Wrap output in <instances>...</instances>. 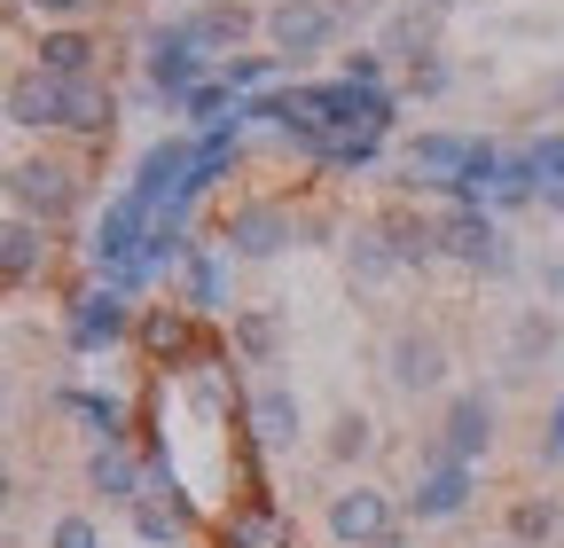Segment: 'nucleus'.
Segmentation results:
<instances>
[{"label":"nucleus","mask_w":564,"mask_h":548,"mask_svg":"<svg viewBox=\"0 0 564 548\" xmlns=\"http://www.w3.org/2000/svg\"><path fill=\"white\" fill-rule=\"evenodd\" d=\"M212 72H220V55H204L181 17H165V24L141 32V87H150L165 110H181L196 87H212Z\"/></svg>","instance_id":"f257e3e1"},{"label":"nucleus","mask_w":564,"mask_h":548,"mask_svg":"<svg viewBox=\"0 0 564 548\" xmlns=\"http://www.w3.org/2000/svg\"><path fill=\"white\" fill-rule=\"evenodd\" d=\"M0 196H9V212H24V220H40V228H63V220L87 204V180H79V165H70V157L24 150V157L9 165V180H0Z\"/></svg>","instance_id":"f03ea898"},{"label":"nucleus","mask_w":564,"mask_h":548,"mask_svg":"<svg viewBox=\"0 0 564 548\" xmlns=\"http://www.w3.org/2000/svg\"><path fill=\"white\" fill-rule=\"evenodd\" d=\"M150 204H141L133 188H118L110 204H102V220L87 228V274H95V283H118V291H133V266H141V243H150Z\"/></svg>","instance_id":"7ed1b4c3"},{"label":"nucleus","mask_w":564,"mask_h":548,"mask_svg":"<svg viewBox=\"0 0 564 548\" xmlns=\"http://www.w3.org/2000/svg\"><path fill=\"white\" fill-rule=\"evenodd\" d=\"M470 157H478V133H447V125L408 133V142H400V165H392V188H400V196H440V204H447V196L463 188Z\"/></svg>","instance_id":"20e7f679"},{"label":"nucleus","mask_w":564,"mask_h":548,"mask_svg":"<svg viewBox=\"0 0 564 548\" xmlns=\"http://www.w3.org/2000/svg\"><path fill=\"white\" fill-rule=\"evenodd\" d=\"M432 220H440V259H447V266L478 274V283L518 274V243H510V228L494 220V212H455V204H440Z\"/></svg>","instance_id":"39448f33"},{"label":"nucleus","mask_w":564,"mask_h":548,"mask_svg":"<svg viewBox=\"0 0 564 548\" xmlns=\"http://www.w3.org/2000/svg\"><path fill=\"white\" fill-rule=\"evenodd\" d=\"M259 40H267V55L282 63V72H299V63H314V55H329L345 40V24H337L329 0H267Z\"/></svg>","instance_id":"423d86ee"},{"label":"nucleus","mask_w":564,"mask_h":548,"mask_svg":"<svg viewBox=\"0 0 564 548\" xmlns=\"http://www.w3.org/2000/svg\"><path fill=\"white\" fill-rule=\"evenodd\" d=\"M299 235H306V220L282 196H243V204H228V220H220V251L236 266H267V259L291 251Z\"/></svg>","instance_id":"0eeeda50"},{"label":"nucleus","mask_w":564,"mask_h":548,"mask_svg":"<svg viewBox=\"0 0 564 548\" xmlns=\"http://www.w3.org/2000/svg\"><path fill=\"white\" fill-rule=\"evenodd\" d=\"M322 533H329V548H384V540H400V502L384 486H369V478H352V486L329 494Z\"/></svg>","instance_id":"6e6552de"},{"label":"nucleus","mask_w":564,"mask_h":548,"mask_svg":"<svg viewBox=\"0 0 564 548\" xmlns=\"http://www.w3.org/2000/svg\"><path fill=\"white\" fill-rule=\"evenodd\" d=\"M478 502V470L470 462H455V454H440V439L423 447V462H415V486H408V517L415 525H455L463 509Z\"/></svg>","instance_id":"1a4fd4ad"},{"label":"nucleus","mask_w":564,"mask_h":548,"mask_svg":"<svg viewBox=\"0 0 564 548\" xmlns=\"http://www.w3.org/2000/svg\"><path fill=\"white\" fill-rule=\"evenodd\" d=\"M133 321H141V306H133V291H118V283H87L79 298L63 306V337H70V353L126 346V337H133Z\"/></svg>","instance_id":"9d476101"},{"label":"nucleus","mask_w":564,"mask_h":548,"mask_svg":"<svg viewBox=\"0 0 564 548\" xmlns=\"http://www.w3.org/2000/svg\"><path fill=\"white\" fill-rule=\"evenodd\" d=\"M494 439H502V399H494V392H455L447 399V416H440V454H455V462H486L494 454Z\"/></svg>","instance_id":"9b49d317"},{"label":"nucleus","mask_w":564,"mask_h":548,"mask_svg":"<svg viewBox=\"0 0 564 548\" xmlns=\"http://www.w3.org/2000/svg\"><path fill=\"white\" fill-rule=\"evenodd\" d=\"M243 431H251L259 454H291V447L306 439V407H299V392L282 384V376H267V384L243 399Z\"/></svg>","instance_id":"f8f14e48"},{"label":"nucleus","mask_w":564,"mask_h":548,"mask_svg":"<svg viewBox=\"0 0 564 548\" xmlns=\"http://www.w3.org/2000/svg\"><path fill=\"white\" fill-rule=\"evenodd\" d=\"M384 376H392V392H408V399L440 392V384H447V337H440V329H392Z\"/></svg>","instance_id":"ddd939ff"},{"label":"nucleus","mask_w":564,"mask_h":548,"mask_svg":"<svg viewBox=\"0 0 564 548\" xmlns=\"http://www.w3.org/2000/svg\"><path fill=\"white\" fill-rule=\"evenodd\" d=\"M188 157H196V133H165V142H150V150H141V165H133V196L141 204H150V220L165 212V204L188 188Z\"/></svg>","instance_id":"4468645a"},{"label":"nucleus","mask_w":564,"mask_h":548,"mask_svg":"<svg viewBox=\"0 0 564 548\" xmlns=\"http://www.w3.org/2000/svg\"><path fill=\"white\" fill-rule=\"evenodd\" d=\"M0 125H17V133H63V79H47L40 63L9 72V95H0Z\"/></svg>","instance_id":"2eb2a0df"},{"label":"nucleus","mask_w":564,"mask_h":548,"mask_svg":"<svg viewBox=\"0 0 564 548\" xmlns=\"http://www.w3.org/2000/svg\"><path fill=\"white\" fill-rule=\"evenodd\" d=\"M133 337H141V353L165 361V369H196V361H204V346H196V314L173 306V298H165V306H141Z\"/></svg>","instance_id":"dca6fc26"},{"label":"nucleus","mask_w":564,"mask_h":548,"mask_svg":"<svg viewBox=\"0 0 564 548\" xmlns=\"http://www.w3.org/2000/svg\"><path fill=\"white\" fill-rule=\"evenodd\" d=\"M228 274H236V259H228L220 243H196V251H188V266H181V306H188L196 321H220V314H236V298H228Z\"/></svg>","instance_id":"f3484780"},{"label":"nucleus","mask_w":564,"mask_h":548,"mask_svg":"<svg viewBox=\"0 0 564 548\" xmlns=\"http://www.w3.org/2000/svg\"><path fill=\"white\" fill-rule=\"evenodd\" d=\"M47 235H55V228L24 220V212H0V291H24V283H40V274H47V259H55Z\"/></svg>","instance_id":"a211bd4d"},{"label":"nucleus","mask_w":564,"mask_h":548,"mask_svg":"<svg viewBox=\"0 0 564 548\" xmlns=\"http://www.w3.org/2000/svg\"><path fill=\"white\" fill-rule=\"evenodd\" d=\"M87 494H102L110 509L150 502V462H141L133 447H87Z\"/></svg>","instance_id":"6ab92c4d"},{"label":"nucleus","mask_w":564,"mask_h":548,"mask_svg":"<svg viewBox=\"0 0 564 548\" xmlns=\"http://www.w3.org/2000/svg\"><path fill=\"white\" fill-rule=\"evenodd\" d=\"M181 24L196 32L204 55H220V63H228V55H243V40L259 32V9H251V0H204V9H188Z\"/></svg>","instance_id":"aec40b11"},{"label":"nucleus","mask_w":564,"mask_h":548,"mask_svg":"<svg viewBox=\"0 0 564 548\" xmlns=\"http://www.w3.org/2000/svg\"><path fill=\"white\" fill-rule=\"evenodd\" d=\"M32 63L47 79H102V40L87 32V24H63V32H40V47H32Z\"/></svg>","instance_id":"412c9836"},{"label":"nucleus","mask_w":564,"mask_h":548,"mask_svg":"<svg viewBox=\"0 0 564 548\" xmlns=\"http://www.w3.org/2000/svg\"><path fill=\"white\" fill-rule=\"evenodd\" d=\"M63 133H79V142H110V133H118V87L110 79H70L63 87Z\"/></svg>","instance_id":"4be33fe9"},{"label":"nucleus","mask_w":564,"mask_h":548,"mask_svg":"<svg viewBox=\"0 0 564 548\" xmlns=\"http://www.w3.org/2000/svg\"><path fill=\"white\" fill-rule=\"evenodd\" d=\"M345 266H352V283H400V251H392V235H384V220H352L345 228Z\"/></svg>","instance_id":"5701e85b"},{"label":"nucleus","mask_w":564,"mask_h":548,"mask_svg":"<svg viewBox=\"0 0 564 548\" xmlns=\"http://www.w3.org/2000/svg\"><path fill=\"white\" fill-rule=\"evenodd\" d=\"M63 407L87 424V439H95V447H133V416H126V399H110V392H87V384H70V392H63Z\"/></svg>","instance_id":"b1692460"},{"label":"nucleus","mask_w":564,"mask_h":548,"mask_svg":"<svg viewBox=\"0 0 564 548\" xmlns=\"http://www.w3.org/2000/svg\"><path fill=\"white\" fill-rule=\"evenodd\" d=\"M549 353H556V314H549V306H525V314L510 321V353H502V369H510V376H533Z\"/></svg>","instance_id":"393cba45"},{"label":"nucleus","mask_w":564,"mask_h":548,"mask_svg":"<svg viewBox=\"0 0 564 548\" xmlns=\"http://www.w3.org/2000/svg\"><path fill=\"white\" fill-rule=\"evenodd\" d=\"M322 454H329L337 470L369 462V454H377V416H369V407H337L329 431H322Z\"/></svg>","instance_id":"a878e982"},{"label":"nucleus","mask_w":564,"mask_h":548,"mask_svg":"<svg viewBox=\"0 0 564 548\" xmlns=\"http://www.w3.org/2000/svg\"><path fill=\"white\" fill-rule=\"evenodd\" d=\"M377 220H384V235H392V251H400V266H408V274H423V266L440 259V220L400 212V204H392V212H377Z\"/></svg>","instance_id":"bb28decb"},{"label":"nucleus","mask_w":564,"mask_h":548,"mask_svg":"<svg viewBox=\"0 0 564 548\" xmlns=\"http://www.w3.org/2000/svg\"><path fill=\"white\" fill-rule=\"evenodd\" d=\"M440 17H423V9H392L384 17V40H377V55L392 63V72H408V63L423 55V47H440V32H432Z\"/></svg>","instance_id":"cd10ccee"},{"label":"nucleus","mask_w":564,"mask_h":548,"mask_svg":"<svg viewBox=\"0 0 564 548\" xmlns=\"http://www.w3.org/2000/svg\"><path fill=\"white\" fill-rule=\"evenodd\" d=\"M525 204H541V165H533V150H510L502 173H494V204H486V212L510 220V212H525Z\"/></svg>","instance_id":"c85d7f7f"},{"label":"nucleus","mask_w":564,"mask_h":548,"mask_svg":"<svg viewBox=\"0 0 564 548\" xmlns=\"http://www.w3.org/2000/svg\"><path fill=\"white\" fill-rule=\"evenodd\" d=\"M228 346H236L243 361H259V369H267V361L282 353V321H274L267 306H236V314H228Z\"/></svg>","instance_id":"c756f323"},{"label":"nucleus","mask_w":564,"mask_h":548,"mask_svg":"<svg viewBox=\"0 0 564 548\" xmlns=\"http://www.w3.org/2000/svg\"><path fill=\"white\" fill-rule=\"evenodd\" d=\"M212 79H220L236 102H251V95H274V79H282V63L267 55V47H243V55H228L220 63V72H212Z\"/></svg>","instance_id":"7c9ffc66"},{"label":"nucleus","mask_w":564,"mask_h":548,"mask_svg":"<svg viewBox=\"0 0 564 548\" xmlns=\"http://www.w3.org/2000/svg\"><path fill=\"white\" fill-rule=\"evenodd\" d=\"M556 533H564V509H556L549 494H518V502H510V533H502V540H518V548H549Z\"/></svg>","instance_id":"2f4dec72"},{"label":"nucleus","mask_w":564,"mask_h":548,"mask_svg":"<svg viewBox=\"0 0 564 548\" xmlns=\"http://www.w3.org/2000/svg\"><path fill=\"white\" fill-rule=\"evenodd\" d=\"M126 517H133V540H141V548H181V540H188V509H181V502H158V494H150V502H133Z\"/></svg>","instance_id":"473e14b6"},{"label":"nucleus","mask_w":564,"mask_h":548,"mask_svg":"<svg viewBox=\"0 0 564 548\" xmlns=\"http://www.w3.org/2000/svg\"><path fill=\"white\" fill-rule=\"evenodd\" d=\"M455 87V63H447V47H423L415 63H408V72H400V95L408 102H440Z\"/></svg>","instance_id":"72a5a7b5"},{"label":"nucleus","mask_w":564,"mask_h":548,"mask_svg":"<svg viewBox=\"0 0 564 548\" xmlns=\"http://www.w3.org/2000/svg\"><path fill=\"white\" fill-rule=\"evenodd\" d=\"M47 548H110V540H102V517L95 509H63L47 525Z\"/></svg>","instance_id":"f704fd0d"},{"label":"nucleus","mask_w":564,"mask_h":548,"mask_svg":"<svg viewBox=\"0 0 564 548\" xmlns=\"http://www.w3.org/2000/svg\"><path fill=\"white\" fill-rule=\"evenodd\" d=\"M533 454H541V470H564V392L549 399V416H541V439H533Z\"/></svg>","instance_id":"c9c22d12"},{"label":"nucleus","mask_w":564,"mask_h":548,"mask_svg":"<svg viewBox=\"0 0 564 548\" xmlns=\"http://www.w3.org/2000/svg\"><path fill=\"white\" fill-rule=\"evenodd\" d=\"M24 9H32L47 32H63V24H87V17L102 9V0H24Z\"/></svg>","instance_id":"e433bc0d"},{"label":"nucleus","mask_w":564,"mask_h":548,"mask_svg":"<svg viewBox=\"0 0 564 548\" xmlns=\"http://www.w3.org/2000/svg\"><path fill=\"white\" fill-rule=\"evenodd\" d=\"M384 72H392V63H384L377 47H352V55L337 63V79H352V87H384Z\"/></svg>","instance_id":"4c0bfd02"},{"label":"nucleus","mask_w":564,"mask_h":548,"mask_svg":"<svg viewBox=\"0 0 564 548\" xmlns=\"http://www.w3.org/2000/svg\"><path fill=\"white\" fill-rule=\"evenodd\" d=\"M533 165H541V188H564V125L533 142Z\"/></svg>","instance_id":"58836bf2"},{"label":"nucleus","mask_w":564,"mask_h":548,"mask_svg":"<svg viewBox=\"0 0 564 548\" xmlns=\"http://www.w3.org/2000/svg\"><path fill=\"white\" fill-rule=\"evenodd\" d=\"M329 9H337V24H377L392 0H329Z\"/></svg>","instance_id":"ea45409f"},{"label":"nucleus","mask_w":564,"mask_h":548,"mask_svg":"<svg viewBox=\"0 0 564 548\" xmlns=\"http://www.w3.org/2000/svg\"><path fill=\"white\" fill-rule=\"evenodd\" d=\"M533 283H541V298H564V259H541Z\"/></svg>","instance_id":"a19ab883"},{"label":"nucleus","mask_w":564,"mask_h":548,"mask_svg":"<svg viewBox=\"0 0 564 548\" xmlns=\"http://www.w3.org/2000/svg\"><path fill=\"white\" fill-rule=\"evenodd\" d=\"M9 502H17V470L0 462V517H9Z\"/></svg>","instance_id":"79ce46f5"},{"label":"nucleus","mask_w":564,"mask_h":548,"mask_svg":"<svg viewBox=\"0 0 564 548\" xmlns=\"http://www.w3.org/2000/svg\"><path fill=\"white\" fill-rule=\"evenodd\" d=\"M541 212H549V220H564V188H541Z\"/></svg>","instance_id":"37998d69"},{"label":"nucleus","mask_w":564,"mask_h":548,"mask_svg":"<svg viewBox=\"0 0 564 548\" xmlns=\"http://www.w3.org/2000/svg\"><path fill=\"white\" fill-rule=\"evenodd\" d=\"M408 9H423V17H447V9H463V0H408Z\"/></svg>","instance_id":"c03bdc74"},{"label":"nucleus","mask_w":564,"mask_h":548,"mask_svg":"<svg viewBox=\"0 0 564 548\" xmlns=\"http://www.w3.org/2000/svg\"><path fill=\"white\" fill-rule=\"evenodd\" d=\"M0 416H9V392H0Z\"/></svg>","instance_id":"a18cd8bd"},{"label":"nucleus","mask_w":564,"mask_h":548,"mask_svg":"<svg viewBox=\"0 0 564 548\" xmlns=\"http://www.w3.org/2000/svg\"><path fill=\"white\" fill-rule=\"evenodd\" d=\"M494 548H518V540H494Z\"/></svg>","instance_id":"49530a36"},{"label":"nucleus","mask_w":564,"mask_h":548,"mask_svg":"<svg viewBox=\"0 0 564 548\" xmlns=\"http://www.w3.org/2000/svg\"><path fill=\"white\" fill-rule=\"evenodd\" d=\"M384 548H408V540H384Z\"/></svg>","instance_id":"de8ad7c7"},{"label":"nucleus","mask_w":564,"mask_h":548,"mask_svg":"<svg viewBox=\"0 0 564 548\" xmlns=\"http://www.w3.org/2000/svg\"><path fill=\"white\" fill-rule=\"evenodd\" d=\"M0 95H9V79H0Z\"/></svg>","instance_id":"09e8293b"}]
</instances>
